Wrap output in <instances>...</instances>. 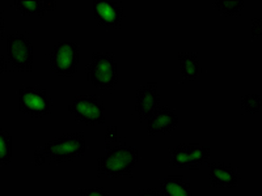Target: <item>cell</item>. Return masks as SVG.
<instances>
[{
	"label": "cell",
	"instance_id": "cell-11",
	"mask_svg": "<svg viewBox=\"0 0 262 196\" xmlns=\"http://www.w3.org/2000/svg\"><path fill=\"white\" fill-rule=\"evenodd\" d=\"M210 182L216 188H233L238 182V174L231 165L214 162L210 165Z\"/></svg>",
	"mask_w": 262,
	"mask_h": 196
},
{
	"label": "cell",
	"instance_id": "cell-2",
	"mask_svg": "<svg viewBox=\"0 0 262 196\" xmlns=\"http://www.w3.org/2000/svg\"><path fill=\"white\" fill-rule=\"evenodd\" d=\"M39 149L46 162L63 163L84 155L86 151V141L83 134L75 132L51 140Z\"/></svg>",
	"mask_w": 262,
	"mask_h": 196
},
{
	"label": "cell",
	"instance_id": "cell-3",
	"mask_svg": "<svg viewBox=\"0 0 262 196\" xmlns=\"http://www.w3.org/2000/svg\"><path fill=\"white\" fill-rule=\"evenodd\" d=\"M88 80L100 90H112L118 83V69L113 55L107 53H93L86 67Z\"/></svg>",
	"mask_w": 262,
	"mask_h": 196
},
{
	"label": "cell",
	"instance_id": "cell-1",
	"mask_svg": "<svg viewBox=\"0 0 262 196\" xmlns=\"http://www.w3.org/2000/svg\"><path fill=\"white\" fill-rule=\"evenodd\" d=\"M139 161V153L135 148L118 145L111 148L102 157L98 158L97 170L100 174L109 178L130 176Z\"/></svg>",
	"mask_w": 262,
	"mask_h": 196
},
{
	"label": "cell",
	"instance_id": "cell-24",
	"mask_svg": "<svg viewBox=\"0 0 262 196\" xmlns=\"http://www.w3.org/2000/svg\"><path fill=\"white\" fill-rule=\"evenodd\" d=\"M7 69V62H6V58L0 54V78H2V75L6 72Z\"/></svg>",
	"mask_w": 262,
	"mask_h": 196
},
{
	"label": "cell",
	"instance_id": "cell-4",
	"mask_svg": "<svg viewBox=\"0 0 262 196\" xmlns=\"http://www.w3.org/2000/svg\"><path fill=\"white\" fill-rule=\"evenodd\" d=\"M50 69L62 78H72L79 65V46L74 41H60L50 54Z\"/></svg>",
	"mask_w": 262,
	"mask_h": 196
},
{
	"label": "cell",
	"instance_id": "cell-12",
	"mask_svg": "<svg viewBox=\"0 0 262 196\" xmlns=\"http://www.w3.org/2000/svg\"><path fill=\"white\" fill-rule=\"evenodd\" d=\"M163 196H193L190 183L181 176H169L160 182Z\"/></svg>",
	"mask_w": 262,
	"mask_h": 196
},
{
	"label": "cell",
	"instance_id": "cell-25",
	"mask_svg": "<svg viewBox=\"0 0 262 196\" xmlns=\"http://www.w3.org/2000/svg\"><path fill=\"white\" fill-rule=\"evenodd\" d=\"M4 33V18H3V13L0 12V38L3 37Z\"/></svg>",
	"mask_w": 262,
	"mask_h": 196
},
{
	"label": "cell",
	"instance_id": "cell-5",
	"mask_svg": "<svg viewBox=\"0 0 262 196\" xmlns=\"http://www.w3.org/2000/svg\"><path fill=\"white\" fill-rule=\"evenodd\" d=\"M69 111L76 120L88 126H100L105 123V107L95 95H78L69 105Z\"/></svg>",
	"mask_w": 262,
	"mask_h": 196
},
{
	"label": "cell",
	"instance_id": "cell-19",
	"mask_svg": "<svg viewBox=\"0 0 262 196\" xmlns=\"http://www.w3.org/2000/svg\"><path fill=\"white\" fill-rule=\"evenodd\" d=\"M242 107L248 114H258L262 109V98L256 93H249L242 98Z\"/></svg>",
	"mask_w": 262,
	"mask_h": 196
},
{
	"label": "cell",
	"instance_id": "cell-23",
	"mask_svg": "<svg viewBox=\"0 0 262 196\" xmlns=\"http://www.w3.org/2000/svg\"><path fill=\"white\" fill-rule=\"evenodd\" d=\"M107 140H117V127H111L107 130V135H106Z\"/></svg>",
	"mask_w": 262,
	"mask_h": 196
},
{
	"label": "cell",
	"instance_id": "cell-20",
	"mask_svg": "<svg viewBox=\"0 0 262 196\" xmlns=\"http://www.w3.org/2000/svg\"><path fill=\"white\" fill-rule=\"evenodd\" d=\"M80 196H109V193L101 187H93L86 188V190H81Z\"/></svg>",
	"mask_w": 262,
	"mask_h": 196
},
{
	"label": "cell",
	"instance_id": "cell-22",
	"mask_svg": "<svg viewBox=\"0 0 262 196\" xmlns=\"http://www.w3.org/2000/svg\"><path fill=\"white\" fill-rule=\"evenodd\" d=\"M137 196H163L159 191L154 190V188H144V190L139 191Z\"/></svg>",
	"mask_w": 262,
	"mask_h": 196
},
{
	"label": "cell",
	"instance_id": "cell-18",
	"mask_svg": "<svg viewBox=\"0 0 262 196\" xmlns=\"http://www.w3.org/2000/svg\"><path fill=\"white\" fill-rule=\"evenodd\" d=\"M214 6L224 15L236 16L242 12L244 2L243 0H216L214 2Z\"/></svg>",
	"mask_w": 262,
	"mask_h": 196
},
{
	"label": "cell",
	"instance_id": "cell-7",
	"mask_svg": "<svg viewBox=\"0 0 262 196\" xmlns=\"http://www.w3.org/2000/svg\"><path fill=\"white\" fill-rule=\"evenodd\" d=\"M20 111L33 116L41 118L50 113L51 101L48 92L39 86H25L18 90Z\"/></svg>",
	"mask_w": 262,
	"mask_h": 196
},
{
	"label": "cell",
	"instance_id": "cell-6",
	"mask_svg": "<svg viewBox=\"0 0 262 196\" xmlns=\"http://www.w3.org/2000/svg\"><path fill=\"white\" fill-rule=\"evenodd\" d=\"M7 58L13 68L29 71L33 64V45L24 33H11L7 37Z\"/></svg>",
	"mask_w": 262,
	"mask_h": 196
},
{
	"label": "cell",
	"instance_id": "cell-9",
	"mask_svg": "<svg viewBox=\"0 0 262 196\" xmlns=\"http://www.w3.org/2000/svg\"><path fill=\"white\" fill-rule=\"evenodd\" d=\"M93 13L98 24L104 28H118L123 18V7L116 0H96Z\"/></svg>",
	"mask_w": 262,
	"mask_h": 196
},
{
	"label": "cell",
	"instance_id": "cell-17",
	"mask_svg": "<svg viewBox=\"0 0 262 196\" xmlns=\"http://www.w3.org/2000/svg\"><path fill=\"white\" fill-rule=\"evenodd\" d=\"M12 158V136L0 128V165H6Z\"/></svg>",
	"mask_w": 262,
	"mask_h": 196
},
{
	"label": "cell",
	"instance_id": "cell-14",
	"mask_svg": "<svg viewBox=\"0 0 262 196\" xmlns=\"http://www.w3.org/2000/svg\"><path fill=\"white\" fill-rule=\"evenodd\" d=\"M16 8L24 15H43L46 11H53L57 7V2L51 0H16L13 2Z\"/></svg>",
	"mask_w": 262,
	"mask_h": 196
},
{
	"label": "cell",
	"instance_id": "cell-10",
	"mask_svg": "<svg viewBox=\"0 0 262 196\" xmlns=\"http://www.w3.org/2000/svg\"><path fill=\"white\" fill-rule=\"evenodd\" d=\"M179 125V115L168 107L159 109L151 118L147 119V132L151 136L170 132Z\"/></svg>",
	"mask_w": 262,
	"mask_h": 196
},
{
	"label": "cell",
	"instance_id": "cell-15",
	"mask_svg": "<svg viewBox=\"0 0 262 196\" xmlns=\"http://www.w3.org/2000/svg\"><path fill=\"white\" fill-rule=\"evenodd\" d=\"M172 163L174 167L179 169H193V163H191L190 153L186 144H180L172 149Z\"/></svg>",
	"mask_w": 262,
	"mask_h": 196
},
{
	"label": "cell",
	"instance_id": "cell-16",
	"mask_svg": "<svg viewBox=\"0 0 262 196\" xmlns=\"http://www.w3.org/2000/svg\"><path fill=\"white\" fill-rule=\"evenodd\" d=\"M189 153H190L191 163H193V169H198V167L205 163L210 157V148L203 145H198V144H189L188 145Z\"/></svg>",
	"mask_w": 262,
	"mask_h": 196
},
{
	"label": "cell",
	"instance_id": "cell-8",
	"mask_svg": "<svg viewBox=\"0 0 262 196\" xmlns=\"http://www.w3.org/2000/svg\"><path fill=\"white\" fill-rule=\"evenodd\" d=\"M160 109V94L155 83L140 86L137 93L135 114L140 120H147Z\"/></svg>",
	"mask_w": 262,
	"mask_h": 196
},
{
	"label": "cell",
	"instance_id": "cell-21",
	"mask_svg": "<svg viewBox=\"0 0 262 196\" xmlns=\"http://www.w3.org/2000/svg\"><path fill=\"white\" fill-rule=\"evenodd\" d=\"M262 36V21L261 18H254L252 22V37L254 39H258Z\"/></svg>",
	"mask_w": 262,
	"mask_h": 196
},
{
	"label": "cell",
	"instance_id": "cell-13",
	"mask_svg": "<svg viewBox=\"0 0 262 196\" xmlns=\"http://www.w3.org/2000/svg\"><path fill=\"white\" fill-rule=\"evenodd\" d=\"M179 67L180 74L185 80H195L201 74L200 59L196 54L193 53H181L179 55Z\"/></svg>",
	"mask_w": 262,
	"mask_h": 196
}]
</instances>
